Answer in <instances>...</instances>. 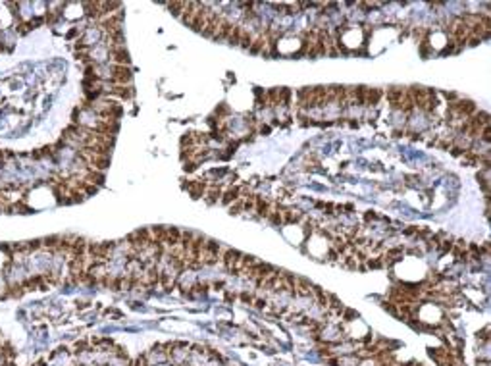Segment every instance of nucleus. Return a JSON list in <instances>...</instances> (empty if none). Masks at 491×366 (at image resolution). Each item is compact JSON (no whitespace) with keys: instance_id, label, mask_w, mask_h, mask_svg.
I'll return each instance as SVG.
<instances>
[{"instance_id":"nucleus-1","label":"nucleus","mask_w":491,"mask_h":366,"mask_svg":"<svg viewBox=\"0 0 491 366\" xmlns=\"http://www.w3.org/2000/svg\"><path fill=\"white\" fill-rule=\"evenodd\" d=\"M274 270H276V268H274L272 264H268V262H256L254 266H250L248 270H245V272H243V276H245V278H248L250 281H254V283L258 285V283H260V281H262V279L266 278L268 274H272Z\"/></svg>"},{"instance_id":"nucleus-2","label":"nucleus","mask_w":491,"mask_h":366,"mask_svg":"<svg viewBox=\"0 0 491 366\" xmlns=\"http://www.w3.org/2000/svg\"><path fill=\"white\" fill-rule=\"evenodd\" d=\"M131 81H133V71L129 70V66L112 64V83L114 85H131Z\"/></svg>"},{"instance_id":"nucleus-3","label":"nucleus","mask_w":491,"mask_h":366,"mask_svg":"<svg viewBox=\"0 0 491 366\" xmlns=\"http://www.w3.org/2000/svg\"><path fill=\"white\" fill-rule=\"evenodd\" d=\"M145 359H147L148 366L164 365V363H168V351H166L164 345H154L150 351L145 353Z\"/></svg>"},{"instance_id":"nucleus-4","label":"nucleus","mask_w":491,"mask_h":366,"mask_svg":"<svg viewBox=\"0 0 491 366\" xmlns=\"http://www.w3.org/2000/svg\"><path fill=\"white\" fill-rule=\"evenodd\" d=\"M108 52H110V60H112V64L129 66L131 56H129V52H127V49H125V47H112V49H108Z\"/></svg>"},{"instance_id":"nucleus-5","label":"nucleus","mask_w":491,"mask_h":366,"mask_svg":"<svg viewBox=\"0 0 491 366\" xmlns=\"http://www.w3.org/2000/svg\"><path fill=\"white\" fill-rule=\"evenodd\" d=\"M404 93H406V87H397V85H393V87L387 89L386 97H387V103L391 105V110H399V103L403 101Z\"/></svg>"},{"instance_id":"nucleus-6","label":"nucleus","mask_w":491,"mask_h":366,"mask_svg":"<svg viewBox=\"0 0 491 366\" xmlns=\"http://www.w3.org/2000/svg\"><path fill=\"white\" fill-rule=\"evenodd\" d=\"M310 289H312V283L308 279L295 276V281H293V293H295V297H310Z\"/></svg>"},{"instance_id":"nucleus-7","label":"nucleus","mask_w":491,"mask_h":366,"mask_svg":"<svg viewBox=\"0 0 491 366\" xmlns=\"http://www.w3.org/2000/svg\"><path fill=\"white\" fill-rule=\"evenodd\" d=\"M254 212H256V218H266L268 220V216L272 212V203L266 201L260 195H256L254 197Z\"/></svg>"},{"instance_id":"nucleus-8","label":"nucleus","mask_w":491,"mask_h":366,"mask_svg":"<svg viewBox=\"0 0 491 366\" xmlns=\"http://www.w3.org/2000/svg\"><path fill=\"white\" fill-rule=\"evenodd\" d=\"M237 199H241V185H229L228 189L222 193L220 203H222L224 207H229V205H233Z\"/></svg>"},{"instance_id":"nucleus-9","label":"nucleus","mask_w":491,"mask_h":366,"mask_svg":"<svg viewBox=\"0 0 491 366\" xmlns=\"http://www.w3.org/2000/svg\"><path fill=\"white\" fill-rule=\"evenodd\" d=\"M108 93L118 97V99H122V101H131L135 97V89L131 85H112V89Z\"/></svg>"},{"instance_id":"nucleus-10","label":"nucleus","mask_w":491,"mask_h":366,"mask_svg":"<svg viewBox=\"0 0 491 366\" xmlns=\"http://www.w3.org/2000/svg\"><path fill=\"white\" fill-rule=\"evenodd\" d=\"M208 181L206 179H193V187L189 189V195H191V199H204V195L208 191Z\"/></svg>"},{"instance_id":"nucleus-11","label":"nucleus","mask_w":491,"mask_h":366,"mask_svg":"<svg viewBox=\"0 0 491 366\" xmlns=\"http://www.w3.org/2000/svg\"><path fill=\"white\" fill-rule=\"evenodd\" d=\"M222 193H224V189H222V185L220 183H210L208 185V191H206V195H204V201H206V205H216L220 199H222Z\"/></svg>"},{"instance_id":"nucleus-12","label":"nucleus","mask_w":491,"mask_h":366,"mask_svg":"<svg viewBox=\"0 0 491 366\" xmlns=\"http://www.w3.org/2000/svg\"><path fill=\"white\" fill-rule=\"evenodd\" d=\"M83 179H85L87 183H93V185L100 187V185H104L106 175H104V172H98V170H91V168H89L87 174H85V177H83Z\"/></svg>"},{"instance_id":"nucleus-13","label":"nucleus","mask_w":491,"mask_h":366,"mask_svg":"<svg viewBox=\"0 0 491 366\" xmlns=\"http://www.w3.org/2000/svg\"><path fill=\"white\" fill-rule=\"evenodd\" d=\"M181 241V229L174 226H168V231H166V247H174V245H179Z\"/></svg>"},{"instance_id":"nucleus-14","label":"nucleus","mask_w":491,"mask_h":366,"mask_svg":"<svg viewBox=\"0 0 491 366\" xmlns=\"http://www.w3.org/2000/svg\"><path fill=\"white\" fill-rule=\"evenodd\" d=\"M108 166H110V157H93L89 160V168H91V170L104 172Z\"/></svg>"},{"instance_id":"nucleus-15","label":"nucleus","mask_w":491,"mask_h":366,"mask_svg":"<svg viewBox=\"0 0 491 366\" xmlns=\"http://www.w3.org/2000/svg\"><path fill=\"white\" fill-rule=\"evenodd\" d=\"M366 89L364 85L352 87V103L354 106H366Z\"/></svg>"},{"instance_id":"nucleus-16","label":"nucleus","mask_w":491,"mask_h":366,"mask_svg":"<svg viewBox=\"0 0 491 366\" xmlns=\"http://www.w3.org/2000/svg\"><path fill=\"white\" fill-rule=\"evenodd\" d=\"M384 97V91L376 87H368L366 89V106H376L380 103V99Z\"/></svg>"},{"instance_id":"nucleus-17","label":"nucleus","mask_w":491,"mask_h":366,"mask_svg":"<svg viewBox=\"0 0 491 366\" xmlns=\"http://www.w3.org/2000/svg\"><path fill=\"white\" fill-rule=\"evenodd\" d=\"M472 122L476 123L480 129H484V127L490 125V114H488L486 110H480V112H476L472 116Z\"/></svg>"},{"instance_id":"nucleus-18","label":"nucleus","mask_w":491,"mask_h":366,"mask_svg":"<svg viewBox=\"0 0 491 366\" xmlns=\"http://www.w3.org/2000/svg\"><path fill=\"white\" fill-rule=\"evenodd\" d=\"M166 231H168V226H154V227H150V235H152V241H156V243H166Z\"/></svg>"},{"instance_id":"nucleus-19","label":"nucleus","mask_w":491,"mask_h":366,"mask_svg":"<svg viewBox=\"0 0 491 366\" xmlns=\"http://www.w3.org/2000/svg\"><path fill=\"white\" fill-rule=\"evenodd\" d=\"M241 23H235L233 25V29H231V33L228 37V43L231 47H239V41H241Z\"/></svg>"},{"instance_id":"nucleus-20","label":"nucleus","mask_w":491,"mask_h":366,"mask_svg":"<svg viewBox=\"0 0 491 366\" xmlns=\"http://www.w3.org/2000/svg\"><path fill=\"white\" fill-rule=\"evenodd\" d=\"M60 239H62V235H50V237H45V239H43V247H45V249H49V251H52V253H56V251H58V247H60Z\"/></svg>"},{"instance_id":"nucleus-21","label":"nucleus","mask_w":491,"mask_h":366,"mask_svg":"<svg viewBox=\"0 0 491 366\" xmlns=\"http://www.w3.org/2000/svg\"><path fill=\"white\" fill-rule=\"evenodd\" d=\"M366 268H370V270H382V268H386L384 257L382 255L380 257H370L368 261H366Z\"/></svg>"},{"instance_id":"nucleus-22","label":"nucleus","mask_w":491,"mask_h":366,"mask_svg":"<svg viewBox=\"0 0 491 366\" xmlns=\"http://www.w3.org/2000/svg\"><path fill=\"white\" fill-rule=\"evenodd\" d=\"M318 222L312 220V218H304V224H302V233H304V237H308V235H312L316 229H318Z\"/></svg>"},{"instance_id":"nucleus-23","label":"nucleus","mask_w":491,"mask_h":366,"mask_svg":"<svg viewBox=\"0 0 491 366\" xmlns=\"http://www.w3.org/2000/svg\"><path fill=\"white\" fill-rule=\"evenodd\" d=\"M460 158H462V164H464V166H478V164H480V157L474 155L472 151H466Z\"/></svg>"},{"instance_id":"nucleus-24","label":"nucleus","mask_w":491,"mask_h":366,"mask_svg":"<svg viewBox=\"0 0 491 366\" xmlns=\"http://www.w3.org/2000/svg\"><path fill=\"white\" fill-rule=\"evenodd\" d=\"M243 207H245V199L241 197V199H237L233 205H229L228 209H229V214L231 216H239L241 212H243Z\"/></svg>"},{"instance_id":"nucleus-25","label":"nucleus","mask_w":491,"mask_h":366,"mask_svg":"<svg viewBox=\"0 0 491 366\" xmlns=\"http://www.w3.org/2000/svg\"><path fill=\"white\" fill-rule=\"evenodd\" d=\"M453 247H455V239H453L451 235H447V237H443V239H441V243H439L438 249L441 251V253H451V249H453Z\"/></svg>"},{"instance_id":"nucleus-26","label":"nucleus","mask_w":491,"mask_h":366,"mask_svg":"<svg viewBox=\"0 0 491 366\" xmlns=\"http://www.w3.org/2000/svg\"><path fill=\"white\" fill-rule=\"evenodd\" d=\"M168 8H170V12L176 18H181L183 16V10H185V2H172V4H168Z\"/></svg>"},{"instance_id":"nucleus-27","label":"nucleus","mask_w":491,"mask_h":366,"mask_svg":"<svg viewBox=\"0 0 491 366\" xmlns=\"http://www.w3.org/2000/svg\"><path fill=\"white\" fill-rule=\"evenodd\" d=\"M214 114L218 116V120H220V122H226L224 118H226V116H228V114H229V106L226 105V103H222V105H220V106H216V110H214Z\"/></svg>"},{"instance_id":"nucleus-28","label":"nucleus","mask_w":491,"mask_h":366,"mask_svg":"<svg viewBox=\"0 0 491 366\" xmlns=\"http://www.w3.org/2000/svg\"><path fill=\"white\" fill-rule=\"evenodd\" d=\"M418 51H420L422 58H428L430 54H434V49L430 47V43H428V41H420V45H418Z\"/></svg>"},{"instance_id":"nucleus-29","label":"nucleus","mask_w":491,"mask_h":366,"mask_svg":"<svg viewBox=\"0 0 491 366\" xmlns=\"http://www.w3.org/2000/svg\"><path fill=\"white\" fill-rule=\"evenodd\" d=\"M254 197H256V195H252V193H250V195H246V197H243V199H245L243 212H252V210H254Z\"/></svg>"},{"instance_id":"nucleus-30","label":"nucleus","mask_w":491,"mask_h":366,"mask_svg":"<svg viewBox=\"0 0 491 366\" xmlns=\"http://www.w3.org/2000/svg\"><path fill=\"white\" fill-rule=\"evenodd\" d=\"M25 249H27V251H39V249H43V239H31V241H25Z\"/></svg>"},{"instance_id":"nucleus-31","label":"nucleus","mask_w":491,"mask_h":366,"mask_svg":"<svg viewBox=\"0 0 491 366\" xmlns=\"http://www.w3.org/2000/svg\"><path fill=\"white\" fill-rule=\"evenodd\" d=\"M430 235H432V229H430V227H418V231H416V235H414V237H416V239H422V241H426Z\"/></svg>"},{"instance_id":"nucleus-32","label":"nucleus","mask_w":491,"mask_h":366,"mask_svg":"<svg viewBox=\"0 0 491 366\" xmlns=\"http://www.w3.org/2000/svg\"><path fill=\"white\" fill-rule=\"evenodd\" d=\"M196 168H198V164H196L195 160H191V158H189V160H185V164H183V170H185L187 174H191V172H195Z\"/></svg>"},{"instance_id":"nucleus-33","label":"nucleus","mask_w":491,"mask_h":366,"mask_svg":"<svg viewBox=\"0 0 491 366\" xmlns=\"http://www.w3.org/2000/svg\"><path fill=\"white\" fill-rule=\"evenodd\" d=\"M488 333H490V328H488V326H486V328H484L482 331H478V341H482V343H488V341H490V335H488Z\"/></svg>"},{"instance_id":"nucleus-34","label":"nucleus","mask_w":491,"mask_h":366,"mask_svg":"<svg viewBox=\"0 0 491 366\" xmlns=\"http://www.w3.org/2000/svg\"><path fill=\"white\" fill-rule=\"evenodd\" d=\"M29 23V27L31 29H35V27H41L43 23H45V16H37V18H33L31 21H27Z\"/></svg>"},{"instance_id":"nucleus-35","label":"nucleus","mask_w":491,"mask_h":366,"mask_svg":"<svg viewBox=\"0 0 491 366\" xmlns=\"http://www.w3.org/2000/svg\"><path fill=\"white\" fill-rule=\"evenodd\" d=\"M97 193H98V187L93 185V183H87L85 189H83V195H87V197H93V195H97Z\"/></svg>"},{"instance_id":"nucleus-36","label":"nucleus","mask_w":491,"mask_h":366,"mask_svg":"<svg viewBox=\"0 0 491 366\" xmlns=\"http://www.w3.org/2000/svg\"><path fill=\"white\" fill-rule=\"evenodd\" d=\"M241 301L246 303V305H252V303H254V295L248 293V291H243V293H241Z\"/></svg>"},{"instance_id":"nucleus-37","label":"nucleus","mask_w":491,"mask_h":366,"mask_svg":"<svg viewBox=\"0 0 491 366\" xmlns=\"http://www.w3.org/2000/svg\"><path fill=\"white\" fill-rule=\"evenodd\" d=\"M380 216L376 214V212H372V210H368V212H364V216H362V220L364 222H374V220H378Z\"/></svg>"},{"instance_id":"nucleus-38","label":"nucleus","mask_w":491,"mask_h":366,"mask_svg":"<svg viewBox=\"0 0 491 366\" xmlns=\"http://www.w3.org/2000/svg\"><path fill=\"white\" fill-rule=\"evenodd\" d=\"M449 153H451V157L460 158L462 155H464V153H466V151H462V149H458V147H455V145H453V147L449 149Z\"/></svg>"},{"instance_id":"nucleus-39","label":"nucleus","mask_w":491,"mask_h":366,"mask_svg":"<svg viewBox=\"0 0 491 366\" xmlns=\"http://www.w3.org/2000/svg\"><path fill=\"white\" fill-rule=\"evenodd\" d=\"M416 231H418V227L416 226H408V227H404L403 229V235H406V237H412V235H416Z\"/></svg>"},{"instance_id":"nucleus-40","label":"nucleus","mask_w":491,"mask_h":366,"mask_svg":"<svg viewBox=\"0 0 491 366\" xmlns=\"http://www.w3.org/2000/svg\"><path fill=\"white\" fill-rule=\"evenodd\" d=\"M328 261H332V262H335V261H339V253L335 251V249H328Z\"/></svg>"},{"instance_id":"nucleus-41","label":"nucleus","mask_w":491,"mask_h":366,"mask_svg":"<svg viewBox=\"0 0 491 366\" xmlns=\"http://www.w3.org/2000/svg\"><path fill=\"white\" fill-rule=\"evenodd\" d=\"M181 187H183L185 191H189V189L193 187V179H183V183H181Z\"/></svg>"},{"instance_id":"nucleus-42","label":"nucleus","mask_w":491,"mask_h":366,"mask_svg":"<svg viewBox=\"0 0 491 366\" xmlns=\"http://www.w3.org/2000/svg\"><path fill=\"white\" fill-rule=\"evenodd\" d=\"M77 35H79V27H73V29H70V31H68L66 39H73V37H77Z\"/></svg>"},{"instance_id":"nucleus-43","label":"nucleus","mask_w":491,"mask_h":366,"mask_svg":"<svg viewBox=\"0 0 491 366\" xmlns=\"http://www.w3.org/2000/svg\"><path fill=\"white\" fill-rule=\"evenodd\" d=\"M270 131H272V127H270V125H260V129H258V133H260V135H268Z\"/></svg>"},{"instance_id":"nucleus-44","label":"nucleus","mask_w":491,"mask_h":366,"mask_svg":"<svg viewBox=\"0 0 491 366\" xmlns=\"http://www.w3.org/2000/svg\"><path fill=\"white\" fill-rule=\"evenodd\" d=\"M31 158H33V160H41V158H45V157H43V153H41V149H39L35 153H31Z\"/></svg>"},{"instance_id":"nucleus-45","label":"nucleus","mask_w":491,"mask_h":366,"mask_svg":"<svg viewBox=\"0 0 491 366\" xmlns=\"http://www.w3.org/2000/svg\"><path fill=\"white\" fill-rule=\"evenodd\" d=\"M6 164V155H4V151H0V168Z\"/></svg>"}]
</instances>
